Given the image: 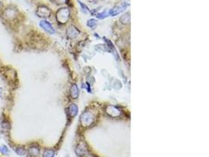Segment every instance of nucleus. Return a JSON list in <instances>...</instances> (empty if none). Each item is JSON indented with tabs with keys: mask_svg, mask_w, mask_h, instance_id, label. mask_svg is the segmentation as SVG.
<instances>
[{
	"mask_svg": "<svg viewBox=\"0 0 209 157\" xmlns=\"http://www.w3.org/2000/svg\"><path fill=\"white\" fill-rule=\"evenodd\" d=\"M56 20L60 24H66L70 18V11L68 8H61L56 12Z\"/></svg>",
	"mask_w": 209,
	"mask_h": 157,
	"instance_id": "f257e3e1",
	"label": "nucleus"
},
{
	"mask_svg": "<svg viewBox=\"0 0 209 157\" xmlns=\"http://www.w3.org/2000/svg\"><path fill=\"white\" fill-rule=\"evenodd\" d=\"M80 120H81V123L83 127H88L93 124L94 118H93L92 113H90L89 112H85L84 113H82Z\"/></svg>",
	"mask_w": 209,
	"mask_h": 157,
	"instance_id": "f03ea898",
	"label": "nucleus"
},
{
	"mask_svg": "<svg viewBox=\"0 0 209 157\" xmlns=\"http://www.w3.org/2000/svg\"><path fill=\"white\" fill-rule=\"evenodd\" d=\"M36 14L38 16H40V17H49L51 14V11L49 10V9L48 7L44 6H39L37 9V12H36Z\"/></svg>",
	"mask_w": 209,
	"mask_h": 157,
	"instance_id": "7ed1b4c3",
	"label": "nucleus"
},
{
	"mask_svg": "<svg viewBox=\"0 0 209 157\" xmlns=\"http://www.w3.org/2000/svg\"><path fill=\"white\" fill-rule=\"evenodd\" d=\"M127 7V4L123 2V3H121V4L118 5L115 7H114L113 9H111L110 12L108 13L109 15H111V16H114V15H117V14H119L120 13H121L122 11H124L126 8Z\"/></svg>",
	"mask_w": 209,
	"mask_h": 157,
	"instance_id": "20e7f679",
	"label": "nucleus"
},
{
	"mask_svg": "<svg viewBox=\"0 0 209 157\" xmlns=\"http://www.w3.org/2000/svg\"><path fill=\"white\" fill-rule=\"evenodd\" d=\"M106 113H107V115H111V117H118L121 114V112L118 108L112 105L108 106L106 108Z\"/></svg>",
	"mask_w": 209,
	"mask_h": 157,
	"instance_id": "39448f33",
	"label": "nucleus"
},
{
	"mask_svg": "<svg viewBox=\"0 0 209 157\" xmlns=\"http://www.w3.org/2000/svg\"><path fill=\"white\" fill-rule=\"evenodd\" d=\"M39 25L42 27L45 31H46L47 32H49V34H54L55 33V30L53 28V26L46 21H40Z\"/></svg>",
	"mask_w": 209,
	"mask_h": 157,
	"instance_id": "423d86ee",
	"label": "nucleus"
},
{
	"mask_svg": "<svg viewBox=\"0 0 209 157\" xmlns=\"http://www.w3.org/2000/svg\"><path fill=\"white\" fill-rule=\"evenodd\" d=\"M78 34V30L73 25L70 26L69 28H68V30H67V35H68V36L70 39H74V38H76Z\"/></svg>",
	"mask_w": 209,
	"mask_h": 157,
	"instance_id": "0eeeda50",
	"label": "nucleus"
},
{
	"mask_svg": "<svg viewBox=\"0 0 209 157\" xmlns=\"http://www.w3.org/2000/svg\"><path fill=\"white\" fill-rule=\"evenodd\" d=\"M16 15V10L14 9H6L3 13V16L6 20H13Z\"/></svg>",
	"mask_w": 209,
	"mask_h": 157,
	"instance_id": "6e6552de",
	"label": "nucleus"
},
{
	"mask_svg": "<svg viewBox=\"0 0 209 157\" xmlns=\"http://www.w3.org/2000/svg\"><path fill=\"white\" fill-rule=\"evenodd\" d=\"M68 115H69L70 117H74L76 116L77 113H78V108L76 105L74 104H72L71 105L69 106L68 108Z\"/></svg>",
	"mask_w": 209,
	"mask_h": 157,
	"instance_id": "1a4fd4ad",
	"label": "nucleus"
},
{
	"mask_svg": "<svg viewBox=\"0 0 209 157\" xmlns=\"http://www.w3.org/2000/svg\"><path fill=\"white\" fill-rule=\"evenodd\" d=\"M79 95V90L78 87L76 84H73L71 87V96L72 98L76 99L78 97Z\"/></svg>",
	"mask_w": 209,
	"mask_h": 157,
	"instance_id": "9d476101",
	"label": "nucleus"
},
{
	"mask_svg": "<svg viewBox=\"0 0 209 157\" xmlns=\"http://www.w3.org/2000/svg\"><path fill=\"white\" fill-rule=\"evenodd\" d=\"M121 21L123 24L129 23V21H130V16H129V14H125L124 16H121Z\"/></svg>",
	"mask_w": 209,
	"mask_h": 157,
	"instance_id": "9b49d317",
	"label": "nucleus"
},
{
	"mask_svg": "<svg viewBox=\"0 0 209 157\" xmlns=\"http://www.w3.org/2000/svg\"><path fill=\"white\" fill-rule=\"evenodd\" d=\"M54 151L52 149H47L43 153V157H53Z\"/></svg>",
	"mask_w": 209,
	"mask_h": 157,
	"instance_id": "f8f14e48",
	"label": "nucleus"
},
{
	"mask_svg": "<svg viewBox=\"0 0 209 157\" xmlns=\"http://www.w3.org/2000/svg\"><path fill=\"white\" fill-rule=\"evenodd\" d=\"M39 150L36 147H31V148H29V153H30L31 155L38 156L39 155Z\"/></svg>",
	"mask_w": 209,
	"mask_h": 157,
	"instance_id": "ddd939ff",
	"label": "nucleus"
},
{
	"mask_svg": "<svg viewBox=\"0 0 209 157\" xmlns=\"http://www.w3.org/2000/svg\"><path fill=\"white\" fill-rule=\"evenodd\" d=\"M0 152H1L2 154H9V149H8V148L5 146H0Z\"/></svg>",
	"mask_w": 209,
	"mask_h": 157,
	"instance_id": "4468645a",
	"label": "nucleus"
},
{
	"mask_svg": "<svg viewBox=\"0 0 209 157\" xmlns=\"http://www.w3.org/2000/svg\"><path fill=\"white\" fill-rule=\"evenodd\" d=\"M87 24H88V27H90V28H94V27L96 25V21L93 20V19H92V20H89V21H88Z\"/></svg>",
	"mask_w": 209,
	"mask_h": 157,
	"instance_id": "2eb2a0df",
	"label": "nucleus"
},
{
	"mask_svg": "<svg viewBox=\"0 0 209 157\" xmlns=\"http://www.w3.org/2000/svg\"><path fill=\"white\" fill-rule=\"evenodd\" d=\"M16 153L18 154V155H21V156H22V155H24L25 154V150L23 148H18L16 150Z\"/></svg>",
	"mask_w": 209,
	"mask_h": 157,
	"instance_id": "dca6fc26",
	"label": "nucleus"
},
{
	"mask_svg": "<svg viewBox=\"0 0 209 157\" xmlns=\"http://www.w3.org/2000/svg\"><path fill=\"white\" fill-rule=\"evenodd\" d=\"M52 1H53V2L57 5L65 4L66 2H68V0H52Z\"/></svg>",
	"mask_w": 209,
	"mask_h": 157,
	"instance_id": "f3484780",
	"label": "nucleus"
},
{
	"mask_svg": "<svg viewBox=\"0 0 209 157\" xmlns=\"http://www.w3.org/2000/svg\"><path fill=\"white\" fill-rule=\"evenodd\" d=\"M107 15H109V14H107L106 12H104V13H103V14H98L97 17H99V18H103V17H105V16H107Z\"/></svg>",
	"mask_w": 209,
	"mask_h": 157,
	"instance_id": "a211bd4d",
	"label": "nucleus"
},
{
	"mask_svg": "<svg viewBox=\"0 0 209 157\" xmlns=\"http://www.w3.org/2000/svg\"><path fill=\"white\" fill-rule=\"evenodd\" d=\"M0 7H1V2H0Z\"/></svg>",
	"mask_w": 209,
	"mask_h": 157,
	"instance_id": "6ab92c4d",
	"label": "nucleus"
},
{
	"mask_svg": "<svg viewBox=\"0 0 209 157\" xmlns=\"http://www.w3.org/2000/svg\"></svg>",
	"mask_w": 209,
	"mask_h": 157,
	"instance_id": "aec40b11",
	"label": "nucleus"
}]
</instances>
